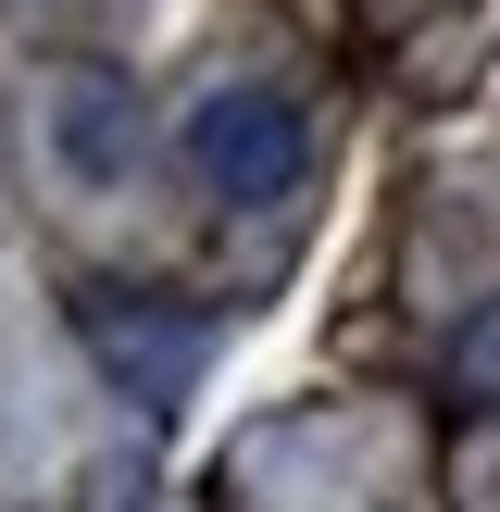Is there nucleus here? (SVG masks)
Returning <instances> with one entry per match:
<instances>
[{
	"instance_id": "nucleus-2",
	"label": "nucleus",
	"mask_w": 500,
	"mask_h": 512,
	"mask_svg": "<svg viewBox=\"0 0 500 512\" xmlns=\"http://www.w3.org/2000/svg\"><path fill=\"white\" fill-rule=\"evenodd\" d=\"M88 338H100V363H113L138 400H175V388L200 375V325H163V313H138V325H125V313H100Z\"/></svg>"
},
{
	"instance_id": "nucleus-1",
	"label": "nucleus",
	"mask_w": 500,
	"mask_h": 512,
	"mask_svg": "<svg viewBox=\"0 0 500 512\" xmlns=\"http://www.w3.org/2000/svg\"><path fill=\"white\" fill-rule=\"evenodd\" d=\"M300 163H313V125H300L288 88H213L188 113V175L213 200H288Z\"/></svg>"
},
{
	"instance_id": "nucleus-3",
	"label": "nucleus",
	"mask_w": 500,
	"mask_h": 512,
	"mask_svg": "<svg viewBox=\"0 0 500 512\" xmlns=\"http://www.w3.org/2000/svg\"><path fill=\"white\" fill-rule=\"evenodd\" d=\"M450 375H463V400H500V300L450 338Z\"/></svg>"
}]
</instances>
